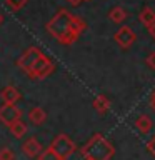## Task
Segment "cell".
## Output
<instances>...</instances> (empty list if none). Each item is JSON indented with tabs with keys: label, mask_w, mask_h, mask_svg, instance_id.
I'll use <instances>...</instances> for the list:
<instances>
[{
	"label": "cell",
	"mask_w": 155,
	"mask_h": 160,
	"mask_svg": "<svg viewBox=\"0 0 155 160\" xmlns=\"http://www.w3.org/2000/svg\"><path fill=\"white\" fill-rule=\"evenodd\" d=\"M147 150H148V152L155 157V135H153V137L147 142Z\"/></svg>",
	"instance_id": "19"
},
{
	"label": "cell",
	"mask_w": 155,
	"mask_h": 160,
	"mask_svg": "<svg viewBox=\"0 0 155 160\" xmlns=\"http://www.w3.org/2000/svg\"><path fill=\"white\" fill-rule=\"evenodd\" d=\"M45 28L58 43L70 45L78 40V37L83 33V30L87 28V23L82 18H78L77 15L68 12L67 8H60L47 22Z\"/></svg>",
	"instance_id": "1"
},
{
	"label": "cell",
	"mask_w": 155,
	"mask_h": 160,
	"mask_svg": "<svg viewBox=\"0 0 155 160\" xmlns=\"http://www.w3.org/2000/svg\"><path fill=\"white\" fill-rule=\"evenodd\" d=\"M128 17V13H127V10H125L123 7H113L112 10L108 12V18L112 20L113 23H122V22H125V18Z\"/></svg>",
	"instance_id": "14"
},
{
	"label": "cell",
	"mask_w": 155,
	"mask_h": 160,
	"mask_svg": "<svg viewBox=\"0 0 155 160\" xmlns=\"http://www.w3.org/2000/svg\"><path fill=\"white\" fill-rule=\"evenodd\" d=\"M2 22H3V15L0 13V25H2Z\"/></svg>",
	"instance_id": "24"
},
{
	"label": "cell",
	"mask_w": 155,
	"mask_h": 160,
	"mask_svg": "<svg viewBox=\"0 0 155 160\" xmlns=\"http://www.w3.org/2000/svg\"><path fill=\"white\" fill-rule=\"evenodd\" d=\"M80 153L85 160H110L115 155V148L103 135L95 133L80 148Z\"/></svg>",
	"instance_id": "2"
},
{
	"label": "cell",
	"mask_w": 155,
	"mask_h": 160,
	"mask_svg": "<svg viewBox=\"0 0 155 160\" xmlns=\"http://www.w3.org/2000/svg\"><path fill=\"white\" fill-rule=\"evenodd\" d=\"M113 38H115V42L120 45V48L127 50V48H130V47L135 43L137 35H135V32L128 27V25H122V27H120L117 32H115Z\"/></svg>",
	"instance_id": "7"
},
{
	"label": "cell",
	"mask_w": 155,
	"mask_h": 160,
	"mask_svg": "<svg viewBox=\"0 0 155 160\" xmlns=\"http://www.w3.org/2000/svg\"><path fill=\"white\" fill-rule=\"evenodd\" d=\"M147 65H148L150 68L155 70V52H150V53H148V57H147Z\"/></svg>",
	"instance_id": "20"
},
{
	"label": "cell",
	"mask_w": 155,
	"mask_h": 160,
	"mask_svg": "<svg viewBox=\"0 0 155 160\" xmlns=\"http://www.w3.org/2000/svg\"><path fill=\"white\" fill-rule=\"evenodd\" d=\"M20 118H22V108H18L17 103H2V107H0V123L8 127Z\"/></svg>",
	"instance_id": "5"
},
{
	"label": "cell",
	"mask_w": 155,
	"mask_h": 160,
	"mask_svg": "<svg viewBox=\"0 0 155 160\" xmlns=\"http://www.w3.org/2000/svg\"><path fill=\"white\" fill-rule=\"evenodd\" d=\"M83 2H87V0H83Z\"/></svg>",
	"instance_id": "25"
},
{
	"label": "cell",
	"mask_w": 155,
	"mask_h": 160,
	"mask_svg": "<svg viewBox=\"0 0 155 160\" xmlns=\"http://www.w3.org/2000/svg\"><path fill=\"white\" fill-rule=\"evenodd\" d=\"M135 127H137V130L142 135H147L150 130H152L153 122L148 115H140V117H137V120H135Z\"/></svg>",
	"instance_id": "10"
},
{
	"label": "cell",
	"mask_w": 155,
	"mask_h": 160,
	"mask_svg": "<svg viewBox=\"0 0 155 160\" xmlns=\"http://www.w3.org/2000/svg\"><path fill=\"white\" fill-rule=\"evenodd\" d=\"M22 152L27 155L28 158H33V157H38V153L42 152V145L35 137H30L28 140H25L22 143Z\"/></svg>",
	"instance_id": "8"
},
{
	"label": "cell",
	"mask_w": 155,
	"mask_h": 160,
	"mask_svg": "<svg viewBox=\"0 0 155 160\" xmlns=\"http://www.w3.org/2000/svg\"><path fill=\"white\" fill-rule=\"evenodd\" d=\"M150 107H152V110L155 112V92L152 93V97H150Z\"/></svg>",
	"instance_id": "22"
},
{
	"label": "cell",
	"mask_w": 155,
	"mask_h": 160,
	"mask_svg": "<svg viewBox=\"0 0 155 160\" xmlns=\"http://www.w3.org/2000/svg\"><path fill=\"white\" fill-rule=\"evenodd\" d=\"M7 128L10 130V133H12L15 138H22L23 135L27 133V125H25V122H22V120L13 122L12 125H8Z\"/></svg>",
	"instance_id": "15"
},
{
	"label": "cell",
	"mask_w": 155,
	"mask_h": 160,
	"mask_svg": "<svg viewBox=\"0 0 155 160\" xmlns=\"http://www.w3.org/2000/svg\"><path fill=\"white\" fill-rule=\"evenodd\" d=\"M67 2H68V5H72V7H78L83 0H67Z\"/></svg>",
	"instance_id": "21"
},
{
	"label": "cell",
	"mask_w": 155,
	"mask_h": 160,
	"mask_svg": "<svg viewBox=\"0 0 155 160\" xmlns=\"http://www.w3.org/2000/svg\"><path fill=\"white\" fill-rule=\"evenodd\" d=\"M148 32H150V35H152V38L155 40V23H153V25H150V27H148Z\"/></svg>",
	"instance_id": "23"
},
{
	"label": "cell",
	"mask_w": 155,
	"mask_h": 160,
	"mask_svg": "<svg viewBox=\"0 0 155 160\" xmlns=\"http://www.w3.org/2000/svg\"><path fill=\"white\" fill-rule=\"evenodd\" d=\"M93 108L97 110L100 115H105L110 110V100L105 97V95H97V97L93 98Z\"/></svg>",
	"instance_id": "13"
},
{
	"label": "cell",
	"mask_w": 155,
	"mask_h": 160,
	"mask_svg": "<svg viewBox=\"0 0 155 160\" xmlns=\"http://www.w3.org/2000/svg\"><path fill=\"white\" fill-rule=\"evenodd\" d=\"M40 55H42V50H40V48H37V47H28V48L18 57L17 67L22 70V72L27 73L28 70L33 67V63L37 62V58L40 57Z\"/></svg>",
	"instance_id": "6"
},
{
	"label": "cell",
	"mask_w": 155,
	"mask_h": 160,
	"mask_svg": "<svg viewBox=\"0 0 155 160\" xmlns=\"http://www.w3.org/2000/svg\"><path fill=\"white\" fill-rule=\"evenodd\" d=\"M28 120L33 125H42V123H45V120H47V112H45L42 107H33L28 112Z\"/></svg>",
	"instance_id": "11"
},
{
	"label": "cell",
	"mask_w": 155,
	"mask_h": 160,
	"mask_svg": "<svg viewBox=\"0 0 155 160\" xmlns=\"http://www.w3.org/2000/svg\"><path fill=\"white\" fill-rule=\"evenodd\" d=\"M38 160H60V157L53 152L52 147H48L38 153Z\"/></svg>",
	"instance_id": "17"
},
{
	"label": "cell",
	"mask_w": 155,
	"mask_h": 160,
	"mask_svg": "<svg viewBox=\"0 0 155 160\" xmlns=\"http://www.w3.org/2000/svg\"><path fill=\"white\" fill-rule=\"evenodd\" d=\"M28 0H5V5L8 7V10H12V12H18V10H22L25 5H27Z\"/></svg>",
	"instance_id": "16"
},
{
	"label": "cell",
	"mask_w": 155,
	"mask_h": 160,
	"mask_svg": "<svg viewBox=\"0 0 155 160\" xmlns=\"http://www.w3.org/2000/svg\"><path fill=\"white\" fill-rule=\"evenodd\" d=\"M138 20L142 22V25H145L148 28L150 25L155 23V10L152 7H143L138 13Z\"/></svg>",
	"instance_id": "12"
},
{
	"label": "cell",
	"mask_w": 155,
	"mask_h": 160,
	"mask_svg": "<svg viewBox=\"0 0 155 160\" xmlns=\"http://www.w3.org/2000/svg\"><path fill=\"white\" fill-rule=\"evenodd\" d=\"M0 98H2L3 103H17L20 98H22V93L17 87L13 85H7L3 87V90L0 92Z\"/></svg>",
	"instance_id": "9"
},
{
	"label": "cell",
	"mask_w": 155,
	"mask_h": 160,
	"mask_svg": "<svg viewBox=\"0 0 155 160\" xmlns=\"http://www.w3.org/2000/svg\"><path fill=\"white\" fill-rule=\"evenodd\" d=\"M0 160H15V153L8 147L0 148Z\"/></svg>",
	"instance_id": "18"
},
{
	"label": "cell",
	"mask_w": 155,
	"mask_h": 160,
	"mask_svg": "<svg viewBox=\"0 0 155 160\" xmlns=\"http://www.w3.org/2000/svg\"><path fill=\"white\" fill-rule=\"evenodd\" d=\"M55 70V63L50 60L47 55H40L37 58V62L33 63V67L27 72V75L32 80H42V78H47L48 75H52Z\"/></svg>",
	"instance_id": "4"
},
{
	"label": "cell",
	"mask_w": 155,
	"mask_h": 160,
	"mask_svg": "<svg viewBox=\"0 0 155 160\" xmlns=\"http://www.w3.org/2000/svg\"><path fill=\"white\" fill-rule=\"evenodd\" d=\"M50 147H52L53 152L60 157V160H67L70 155H72L75 150H77V145H75V142L68 137L67 133H58L57 137L52 140Z\"/></svg>",
	"instance_id": "3"
}]
</instances>
